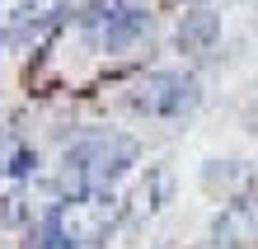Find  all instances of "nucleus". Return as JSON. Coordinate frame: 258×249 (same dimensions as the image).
Masks as SVG:
<instances>
[{
	"mask_svg": "<svg viewBox=\"0 0 258 249\" xmlns=\"http://www.w3.org/2000/svg\"><path fill=\"white\" fill-rule=\"evenodd\" d=\"M38 169V151L24 141L14 127H0V174L10 179H28Z\"/></svg>",
	"mask_w": 258,
	"mask_h": 249,
	"instance_id": "nucleus-5",
	"label": "nucleus"
},
{
	"mask_svg": "<svg viewBox=\"0 0 258 249\" xmlns=\"http://www.w3.org/2000/svg\"><path fill=\"white\" fill-rule=\"evenodd\" d=\"M211 244L216 249H258V202H230L211 221Z\"/></svg>",
	"mask_w": 258,
	"mask_h": 249,
	"instance_id": "nucleus-4",
	"label": "nucleus"
},
{
	"mask_svg": "<svg viewBox=\"0 0 258 249\" xmlns=\"http://www.w3.org/2000/svg\"><path fill=\"white\" fill-rule=\"evenodd\" d=\"M80 28H85V42L94 52H127L150 33V14L141 5H127V0H108L103 10L85 14Z\"/></svg>",
	"mask_w": 258,
	"mask_h": 249,
	"instance_id": "nucleus-3",
	"label": "nucleus"
},
{
	"mask_svg": "<svg viewBox=\"0 0 258 249\" xmlns=\"http://www.w3.org/2000/svg\"><path fill=\"white\" fill-rule=\"evenodd\" d=\"M249 132H253V136H258V104H253V108H249Z\"/></svg>",
	"mask_w": 258,
	"mask_h": 249,
	"instance_id": "nucleus-9",
	"label": "nucleus"
},
{
	"mask_svg": "<svg viewBox=\"0 0 258 249\" xmlns=\"http://www.w3.org/2000/svg\"><path fill=\"white\" fill-rule=\"evenodd\" d=\"M28 249H80V240L66 230V221H61V212H42V221H38V230H33V240H28Z\"/></svg>",
	"mask_w": 258,
	"mask_h": 249,
	"instance_id": "nucleus-7",
	"label": "nucleus"
},
{
	"mask_svg": "<svg viewBox=\"0 0 258 249\" xmlns=\"http://www.w3.org/2000/svg\"><path fill=\"white\" fill-rule=\"evenodd\" d=\"M136 165V141L127 132L113 127H85L71 136V146L61 155V174L56 188L66 202H94L103 193H113V183Z\"/></svg>",
	"mask_w": 258,
	"mask_h": 249,
	"instance_id": "nucleus-1",
	"label": "nucleus"
},
{
	"mask_svg": "<svg viewBox=\"0 0 258 249\" xmlns=\"http://www.w3.org/2000/svg\"><path fill=\"white\" fill-rule=\"evenodd\" d=\"M216 38H221V19L211 10L183 14V24H178V47H183V52H207Z\"/></svg>",
	"mask_w": 258,
	"mask_h": 249,
	"instance_id": "nucleus-6",
	"label": "nucleus"
},
{
	"mask_svg": "<svg viewBox=\"0 0 258 249\" xmlns=\"http://www.w3.org/2000/svg\"><path fill=\"white\" fill-rule=\"evenodd\" d=\"M127 104L136 113H146V118H188L202 104V85L188 71H146L132 85Z\"/></svg>",
	"mask_w": 258,
	"mask_h": 249,
	"instance_id": "nucleus-2",
	"label": "nucleus"
},
{
	"mask_svg": "<svg viewBox=\"0 0 258 249\" xmlns=\"http://www.w3.org/2000/svg\"><path fill=\"white\" fill-rule=\"evenodd\" d=\"M0 202H5V207H0V221H19V216H24V207H19L24 197H14V193H10V197H0Z\"/></svg>",
	"mask_w": 258,
	"mask_h": 249,
	"instance_id": "nucleus-8",
	"label": "nucleus"
}]
</instances>
